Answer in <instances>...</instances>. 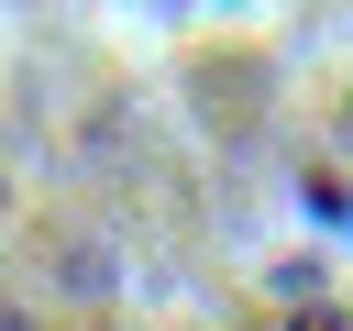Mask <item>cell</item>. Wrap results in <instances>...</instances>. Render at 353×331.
<instances>
[{
  "instance_id": "1",
  "label": "cell",
  "mask_w": 353,
  "mask_h": 331,
  "mask_svg": "<svg viewBox=\"0 0 353 331\" xmlns=\"http://www.w3.org/2000/svg\"><path fill=\"white\" fill-rule=\"evenodd\" d=\"M276 331H353V309H331V298H309V309H287Z\"/></svg>"
},
{
  "instance_id": "2",
  "label": "cell",
  "mask_w": 353,
  "mask_h": 331,
  "mask_svg": "<svg viewBox=\"0 0 353 331\" xmlns=\"http://www.w3.org/2000/svg\"><path fill=\"white\" fill-rule=\"evenodd\" d=\"M342 143H353V110H342Z\"/></svg>"
}]
</instances>
